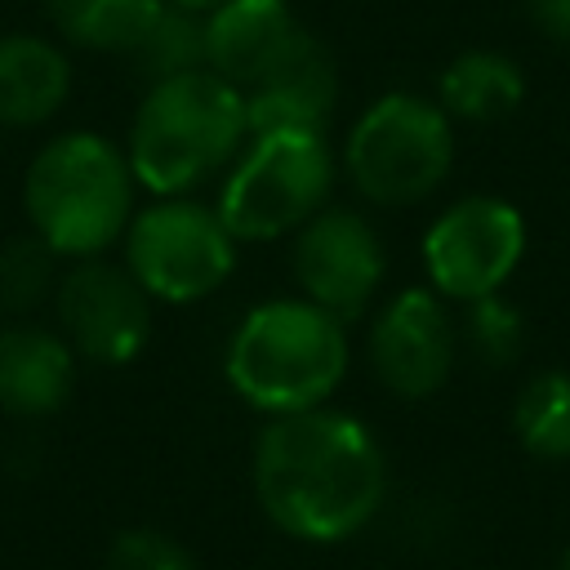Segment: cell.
<instances>
[{
    "label": "cell",
    "mask_w": 570,
    "mask_h": 570,
    "mask_svg": "<svg viewBox=\"0 0 570 570\" xmlns=\"http://www.w3.org/2000/svg\"><path fill=\"white\" fill-rule=\"evenodd\" d=\"M334 160L325 134L272 129L249 134L218 196V218L236 240H276L298 232L330 196Z\"/></svg>",
    "instance_id": "5b68a950"
},
{
    "label": "cell",
    "mask_w": 570,
    "mask_h": 570,
    "mask_svg": "<svg viewBox=\"0 0 570 570\" xmlns=\"http://www.w3.org/2000/svg\"><path fill=\"white\" fill-rule=\"evenodd\" d=\"M436 89H441V111L445 116L490 125V120H503L521 102L525 76L512 58H503L494 49H468L441 71Z\"/></svg>",
    "instance_id": "2e32d148"
},
{
    "label": "cell",
    "mask_w": 570,
    "mask_h": 570,
    "mask_svg": "<svg viewBox=\"0 0 570 570\" xmlns=\"http://www.w3.org/2000/svg\"><path fill=\"white\" fill-rule=\"evenodd\" d=\"M125 258L138 285L165 303H196L214 294L236 267V236L218 209L160 196L125 227Z\"/></svg>",
    "instance_id": "52a82bcc"
},
{
    "label": "cell",
    "mask_w": 570,
    "mask_h": 570,
    "mask_svg": "<svg viewBox=\"0 0 570 570\" xmlns=\"http://www.w3.org/2000/svg\"><path fill=\"white\" fill-rule=\"evenodd\" d=\"M223 370L263 414L316 410L347 374L343 321L312 298H272L232 330Z\"/></svg>",
    "instance_id": "3957f363"
},
{
    "label": "cell",
    "mask_w": 570,
    "mask_h": 570,
    "mask_svg": "<svg viewBox=\"0 0 570 570\" xmlns=\"http://www.w3.org/2000/svg\"><path fill=\"white\" fill-rule=\"evenodd\" d=\"M334 102H338V71L330 49L307 31H294L289 45L272 58V67L245 89L249 134H272V129L325 134Z\"/></svg>",
    "instance_id": "7c38bea8"
},
{
    "label": "cell",
    "mask_w": 570,
    "mask_h": 570,
    "mask_svg": "<svg viewBox=\"0 0 570 570\" xmlns=\"http://www.w3.org/2000/svg\"><path fill=\"white\" fill-rule=\"evenodd\" d=\"M254 494L276 530L307 543H338L383 508L387 459L352 414L321 405L272 414L254 445Z\"/></svg>",
    "instance_id": "6da1fadb"
},
{
    "label": "cell",
    "mask_w": 570,
    "mask_h": 570,
    "mask_svg": "<svg viewBox=\"0 0 570 570\" xmlns=\"http://www.w3.org/2000/svg\"><path fill=\"white\" fill-rule=\"evenodd\" d=\"M249 138L245 94L209 67L156 80L134 111L129 169L151 196H183L240 156Z\"/></svg>",
    "instance_id": "7a4b0ae2"
},
{
    "label": "cell",
    "mask_w": 570,
    "mask_h": 570,
    "mask_svg": "<svg viewBox=\"0 0 570 570\" xmlns=\"http://www.w3.org/2000/svg\"><path fill=\"white\" fill-rule=\"evenodd\" d=\"M76 383L71 343L40 325H13L0 334V405L18 419H45L67 405Z\"/></svg>",
    "instance_id": "5bb4252c"
},
{
    "label": "cell",
    "mask_w": 570,
    "mask_h": 570,
    "mask_svg": "<svg viewBox=\"0 0 570 570\" xmlns=\"http://www.w3.org/2000/svg\"><path fill=\"white\" fill-rule=\"evenodd\" d=\"M107 570H196V561L160 530H125L107 552Z\"/></svg>",
    "instance_id": "7402d4cb"
},
{
    "label": "cell",
    "mask_w": 570,
    "mask_h": 570,
    "mask_svg": "<svg viewBox=\"0 0 570 570\" xmlns=\"http://www.w3.org/2000/svg\"><path fill=\"white\" fill-rule=\"evenodd\" d=\"M561 570H570V552H566V557H561Z\"/></svg>",
    "instance_id": "d4e9b609"
},
{
    "label": "cell",
    "mask_w": 570,
    "mask_h": 570,
    "mask_svg": "<svg viewBox=\"0 0 570 570\" xmlns=\"http://www.w3.org/2000/svg\"><path fill=\"white\" fill-rule=\"evenodd\" d=\"M129 156L102 134L76 129L40 147L27 169L22 205L31 232L67 258H98L134 218Z\"/></svg>",
    "instance_id": "277c9868"
},
{
    "label": "cell",
    "mask_w": 570,
    "mask_h": 570,
    "mask_svg": "<svg viewBox=\"0 0 570 570\" xmlns=\"http://www.w3.org/2000/svg\"><path fill=\"white\" fill-rule=\"evenodd\" d=\"M525 254V218L499 196L445 205L423 236V267L441 298L472 303L499 294Z\"/></svg>",
    "instance_id": "ba28073f"
},
{
    "label": "cell",
    "mask_w": 570,
    "mask_h": 570,
    "mask_svg": "<svg viewBox=\"0 0 570 570\" xmlns=\"http://www.w3.org/2000/svg\"><path fill=\"white\" fill-rule=\"evenodd\" d=\"M71 94V62L40 36L0 40V125L27 129L49 120Z\"/></svg>",
    "instance_id": "9a60e30c"
},
{
    "label": "cell",
    "mask_w": 570,
    "mask_h": 570,
    "mask_svg": "<svg viewBox=\"0 0 570 570\" xmlns=\"http://www.w3.org/2000/svg\"><path fill=\"white\" fill-rule=\"evenodd\" d=\"M387 272L383 240L356 209H316L294 240V276L303 298L352 321L370 307Z\"/></svg>",
    "instance_id": "30bf717a"
},
{
    "label": "cell",
    "mask_w": 570,
    "mask_h": 570,
    "mask_svg": "<svg viewBox=\"0 0 570 570\" xmlns=\"http://www.w3.org/2000/svg\"><path fill=\"white\" fill-rule=\"evenodd\" d=\"M530 18L543 36L570 45V0H530Z\"/></svg>",
    "instance_id": "603a6c76"
},
{
    "label": "cell",
    "mask_w": 570,
    "mask_h": 570,
    "mask_svg": "<svg viewBox=\"0 0 570 570\" xmlns=\"http://www.w3.org/2000/svg\"><path fill=\"white\" fill-rule=\"evenodd\" d=\"M169 4H178V9H191V13H209L214 4H223V0H169Z\"/></svg>",
    "instance_id": "cb8c5ba5"
},
{
    "label": "cell",
    "mask_w": 570,
    "mask_h": 570,
    "mask_svg": "<svg viewBox=\"0 0 570 570\" xmlns=\"http://www.w3.org/2000/svg\"><path fill=\"white\" fill-rule=\"evenodd\" d=\"M454 160V129L441 102L419 94H383L347 134L343 165L352 187L374 205L428 200Z\"/></svg>",
    "instance_id": "8992f818"
},
{
    "label": "cell",
    "mask_w": 570,
    "mask_h": 570,
    "mask_svg": "<svg viewBox=\"0 0 570 570\" xmlns=\"http://www.w3.org/2000/svg\"><path fill=\"white\" fill-rule=\"evenodd\" d=\"M165 4L169 0H49V18L80 49L134 53Z\"/></svg>",
    "instance_id": "e0dca14e"
},
{
    "label": "cell",
    "mask_w": 570,
    "mask_h": 570,
    "mask_svg": "<svg viewBox=\"0 0 570 570\" xmlns=\"http://www.w3.org/2000/svg\"><path fill=\"white\" fill-rule=\"evenodd\" d=\"M459 352V330L445 312V298L436 289H401L374 321L370 334V361L387 392L396 396H432Z\"/></svg>",
    "instance_id": "8fae6325"
},
{
    "label": "cell",
    "mask_w": 570,
    "mask_h": 570,
    "mask_svg": "<svg viewBox=\"0 0 570 570\" xmlns=\"http://www.w3.org/2000/svg\"><path fill=\"white\" fill-rule=\"evenodd\" d=\"M512 428L530 454L570 459V374L548 370V374L530 379L517 396Z\"/></svg>",
    "instance_id": "ac0fdd59"
},
{
    "label": "cell",
    "mask_w": 570,
    "mask_h": 570,
    "mask_svg": "<svg viewBox=\"0 0 570 570\" xmlns=\"http://www.w3.org/2000/svg\"><path fill=\"white\" fill-rule=\"evenodd\" d=\"M134 62L151 76V80H169L183 71H200L205 67V13L165 4V13L151 22V31L138 40Z\"/></svg>",
    "instance_id": "d6986e66"
},
{
    "label": "cell",
    "mask_w": 570,
    "mask_h": 570,
    "mask_svg": "<svg viewBox=\"0 0 570 570\" xmlns=\"http://www.w3.org/2000/svg\"><path fill=\"white\" fill-rule=\"evenodd\" d=\"M147 289L129 267H111L102 258H80L58 285V325L71 352L98 361V365H125L142 352L151 330Z\"/></svg>",
    "instance_id": "9c48e42d"
},
{
    "label": "cell",
    "mask_w": 570,
    "mask_h": 570,
    "mask_svg": "<svg viewBox=\"0 0 570 570\" xmlns=\"http://www.w3.org/2000/svg\"><path fill=\"white\" fill-rule=\"evenodd\" d=\"M294 31L285 0H223L205 13V67L245 94Z\"/></svg>",
    "instance_id": "4fadbf2b"
},
{
    "label": "cell",
    "mask_w": 570,
    "mask_h": 570,
    "mask_svg": "<svg viewBox=\"0 0 570 570\" xmlns=\"http://www.w3.org/2000/svg\"><path fill=\"white\" fill-rule=\"evenodd\" d=\"M521 338H525V325H521V312L508 298L485 294V298L468 303V343L485 365L517 361L521 356Z\"/></svg>",
    "instance_id": "44dd1931"
},
{
    "label": "cell",
    "mask_w": 570,
    "mask_h": 570,
    "mask_svg": "<svg viewBox=\"0 0 570 570\" xmlns=\"http://www.w3.org/2000/svg\"><path fill=\"white\" fill-rule=\"evenodd\" d=\"M53 289V249L31 232L0 245V312L22 316Z\"/></svg>",
    "instance_id": "ffe728a7"
}]
</instances>
